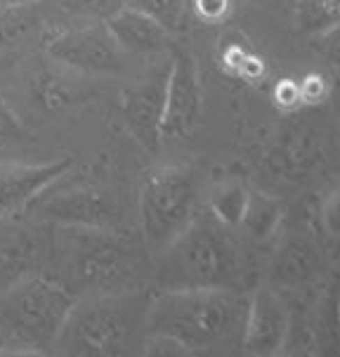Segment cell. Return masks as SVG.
<instances>
[{
	"label": "cell",
	"mask_w": 340,
	"mask_h": 357,
	"mask_svg": "<svg viewBox=\"0 0 340 357\" xmlns=\"http://www.w3.org/2000/svg\"><path fill=\"white\" fill-rule=\"evenodd\" d=\"M248 301L239 289H161L147 303L144 336L173 338L190 355L241 350Z\"/></svg>",
	"instance_id": "obj_1"
},
{
	"label": "cell",
	"mask_w": 340,
	"mask_h": 357,
	"mask_svg": "<svg viewBox=\"0 0 340 357\" xmlns=\"http://www.w3.org/2000/svg\"><path fill=\"white\" fill-rule=\"evenodd\" d=\"M246 256L229 227L210 213L159 253L154 280L161 289H239L246 287Z\"/></svg>",
	"instance_id": "obj_2"
},
{
	"label": "cell",
	"mask_w": 340,
	"mask_h": 357,
	"mask_svg": "<svg viewBox=\"0 0 340 357\" xmlns=\"http://www.w3.org/2000/svg\"><path fill=\"white\" fill-rule=\"evenodd\" d=\"M76 301L47 277H24L0 301V326L8 331L3 355L47 353L57 346Z\"/></svg>",
	"instance_id": "obj_3"
},
{
	"label": "cell",
	"mask_w": 340,
	"mask_h": 357,
	"mask_svg": "<svg viewBox=\"0 0 340 357\" xmlns=\"http://www.w3.org/2000/svg\"><path fill=\"white\" fill-rule=\"evenodd\" d=\"M199 215V175L192 166H159L139 187V225L144 241L161 253Z\"/></svg>",
	"instance_id": "obj_4"
},
{
	"label": "cell",
	"mask_w": 340,
	"mask_h": 357,
	"mask_svg": "<svg viewBox=\"0 0 340 357\" xmlns=\"http://www.w3.org/2000/svg\"><path fill=\"white\" fill-rule=\"evenodd\" d=\"M147 307L130 310L123 298H100L78 303L66 319L54 350L66 355H123L135 331V317H144Z\"/></svg>",
	"instance_id": "obj_5"
},
{
	"label": "cell",
	"mask_w": 340,
	"mask_h": 357,
	"mask_svg": "<svg viewBox=\"0 0 340 357\" xmlns=\"http://www.w3.org/2000/svg\"><path fill=\"white\" fill-rule=\"evenodd\" d=\"M45 50L59 66L81 76H114L125 71L123 47L107 22L71 24L45 38Z\"/></svg>",
	"instance_id": "obj_6"
},
{
	"label": "cell",
	"mask_w": 340,
	"mask_h": 357,
	"mask_svg": "<svg viewBox=\"0 0 340 357\" xmlns=\"http://www.w3.org/2000/svg\"><path fill=\"white\" fill-rule=\"evenodd\" d=\"M203 114V88L196 59L185 47H173L166 83V109H163L161 137L182 140L196 128Z\"/></svg>",
	"instance_id": "obj_7"
},
{
	"label": "cell",
	"mask_w": 340,
	"mask_h": 357,
	"mask_svg": "<svg viewBox=\"0 0 340 357\" xmlns=\"http://www.w3.org/2000/svg\"><path fill=\"white\" fill-rule=\"evenodd\" d=\"M170 62L132 81L121 93V116L130 137L147 154H156L163 142L161 123L166 109V83Z\"/></svg>",
	"instance_id": "obj_8"
},
{
	"label": "cell",
	"mask_w": 340,
	"mask_h": 357,
	"mask_svg": "<svg viewBox=\"0 0 340 357\" xmlns=\"http://www.w3.org/2000/svg\"><path fill=\"white\" fill-rule=\"evenodd\" d=\"M291 334V310L281 296L267 287H258L248 301V317L241 350L255 357L284 353Z\"/></svg>",
	"instance_id": "obj_9"
},
{
	"label": "cell",
	"mask_w": 340,
	"mask_h": 357,
	"mask_svg": "<svg viewBox=\"0 0 340 357\" xmlns=\"http://www.w3.org/2000/svg\"><path fill=\"white\" fill-rule=\"evenodd\" d=\"M29 211L40 220H50L57 222V225L78 229H105L111 220L114 206L97 190L78 187V190L71 192H52L50 185L29 206Z\"/></svg>",
	"instance_id": "obj_10"
},
{
	"label": "cell",
	"mask_w": 340,
	"mask_h": 357,
	"mask_svg": "<svg viewBox=\"0 0 340 357\" xmlns=\"http://www.w3.org/2000/svg\"><path fill=\"white\" fill-rule=\"evenodd\" d=\"M74 166L71 159L50 163H0V220L26 211L50 185Z\"/></svg>",
	"instance_id": "obj_11"
},
{
	"label": "cell",
	"mask_w": 340,
	"mask_h": 357,
	"mask_svg": "<svg viewBox=\"0 0 340 357\" xmlns=\"http://www.w3.org/2000/svg\"><path fill=\"white\" fill-rule=\"evenodd\" d=\"M107 26L125 54L151 57V54H159L170 47V29L163 26L156 17L132 8V5H123L116 15L109 17Z\"/></svg>",
	"instance_id": "obj_12"
},
{
	"label": "cell",
	"mask_w": 340,
	"mask_h": 357,
	"mask_svg": "<svg viewBox=\"0 0 340 357\" xmlns=\"http://www.w3.org/2000/svg\"><path fill=\"white\" fill-rule=\"evenodd\" d=\"M40 5L45 12L47 26L59 31L71 24L107 22L123 5H128V0H40Z\"/></svg>",
	"instance_id": "obj_13"
},
{
	"label": "cell",
	"mask_w": 340,
	"mask_h": 357,
	"mask_svg": "<svg viewBox=\"0 0 340 357\" xmlns=\"http://www.w3.org/2000/svg\"><path fill=\"white\" fill-rule=\"evenodd\" d=\"M284 220V204L279 199L263 195V192H251L248 199V208L244 215L241 227L248 232L253 241H270L275 237Z\"/></svg>",
	"instance_id": "obj_14"
},
{
	"label": "cell",
	"mask_w": 340,
	"mask_h": 357,
	"mask_svg": "<svg viewBox=\"0 0 340 357\" xmlns=\"http://www.w3.org/2000/svg\"><path fill=\"white\" fill-rule=\"evenodd\" d=\"M293 22L307 38L340 24V0H293Z\"/></svg>",
	"instance_id": "obj_15"
},
{
	"label": "cell",
	"mask_w": 340,
	"mask_h": 357,
	"mask_svg": "<svg viewBox=\"0 0 340 357\" xmlns=\"http://www.w3.org/2000/svg\"><path fill=\"white\" fill-rule=\"evenodd\" d=\"M251 190L241 183H224L210 192V213L227 227H241L248 208Z\"/></svg>",
	"instance_id": "obj_16"
},
{
	"label": "cell",
	"mask_w": 340,
	"mask_h": 357,
	"mask_svg": "<svg viewBox=\"0 0 340 357\" xmlns=\"http://www.w3.org/2000/svg\"><path fill=\"white\" fill-rule=\"evenodd\" d=\"M128 5L137 10H144L147 15L156 17L163 26H168L170 31L180 26L182 17H185L187 0H128Z\"/></svg>",
	"instance_id": "obj_17"
},
{
	"label": "cell",
	"mask_w": 340,
	"mask_h": 357,
	"mask_svg": "<svg viewBox=\"0 0 340 357\" xmlns=\"http://www.w3.org/2000/svg\"><path fill=\"white\" fill-rule=\"evenodd\" d=\"M309 43L319 52V57L329 64V69L336 74V78H340V24L331 26L324 33L312 36Z\"/></svg>",
	"instance_id": "obj_18"
},
{
	"label": "cell",
	"mask_w": 340,
	"mask_h": 357,
	"mask_svg": "<svg viewBox=\"0 0 340 357\" xmlns=\"http://www.w3.org/2000/svg\"><path fill=\"white\" fill-rule=\"evenodd\" d=\"M29 140V130L20 116L12 112V107L0 98V149L10 144H20Z\"/></svg>",
	"instance_id": "obj_19"
},
{
	"label": "cell",
	"mask_w": 340,
	"mask_h": 357,
	"mask_svg": "<svg viewBox=\"0 0 340 357\" xmlns=\"http://www.w3.org/2000/svg\"><path fill=\"white\" fill-rule=\"evenodd\" d=\"M76 90L69 86L62 78H52L47 76L40 86V100L45 102L47 109H64L78 102V95H74Z\"/></svg>",
	"instance_id": "obj_20"
},
{
	"label": "cell",
	"mask_w": 340,
	"mask_h": 357,
	"mask_svg": "<svg viewBox=\"0 0 340 357\" xmlns=\"http://www.w3.org/2000/svg\"><path fill=\"white\" fill-rule=\"evenodd\" d=\"M229 5L232 0H194V10L203 22H222L229 15Z\"/></svg>",
	"instance_id": "obj_21"
},
{
	"label": "cell",
	"mask_w": 340,
	"mask_h": 357,
	"mask_svg": "<svg viewBox=\"0 0 340 357\" xmlns=\"http://www.w3.org/2000/svg\"><path fill=\"white\" fill-rule=\"evenodd\" d=\"M300 93H302V100H321L324 98V93H326V88H324V78L321 76H307L305 81H302V86H300Z\"/></svg>",
	"instance_id": "obj_22"
},
{
	"label": "cell",
	"mask_w": 340,
	"mask_h": 357,
	"mask_svg": "<svg viewBox=\"0 0 340 357\" xmlns=\"http://www.w3.org/2000/svg\"><path fill=\"white\" fill-rule=\"evenodd\" d=\"M12 3H40V0H12Z\"/></svg>",
	"instance_id": "obj_23"
},
{
	"label": "cell",
	"mask_w": 340,
	"mask_h": 357,
	"mask_svg": "<svg viewBox=\"0 0 340 357\" xmlns=\"http://www.w3.org/2000/svg\"><path fill=\"white\" fill-rule=\"evenodd\" d=\"M10 3H12V0H10Z\"/></svg>",
	"instance_id": "obj_24"
}]
</instances>
